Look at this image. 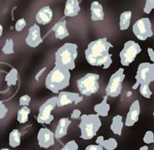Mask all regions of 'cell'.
Here are the masks:
<instances>
[{"label": "cell", "instance_id": "8fae6325", "mask_svg": "<svg viewBox=\"0 0 154 150\" xmlns=\"http://www.w3.org/2000/svg\"><path fill=\"white\" fill-rule=\"evenodd\" d=\"M83 100L82 96H80L77 93H72V92H65L62 91L57 95V106L63 107V106L70 105V104H78Z\"/></svg>", "mask_w": 154, "mask_h": 150}, {"label": "cell", "instance_id": "30bf717a", "mask_svg": "<svg viewBox=\"0 0 154 150\" xmlns=\"http://www.w3.org/2000/svg\"><path fill=\"white\" fill-rule=\"evenodd\" d=\"M133 32L134 35L140 40H146L152 36L153 32L152 29V23L149 18L144 17L139 19L137 22L133 25Z\"/></svg>", "mask_w": 154, "mask_h": 150}, {"label": "cell", "instance_id": "e0dca14e", "mask_svg": "<svg viewBox=\"0 0 154 150\" xmlns=\"http://www.w3.org/2000/svg\"><path fill=\"white\" fill-rule=\"evenodd\" d=\"M71 123V121L69 120V118H67V117H63L61 118L58 122V124L57 126L55 131V136L56 138L57 139H60L62 137L65 136L68 132V129Z\"/></svg>", "mask_w": 154, "mask_h": 150}, {"label": "cell", "instance_id": "2e32d148", "mask_svg": "<svg viewBox=\"0 0 154 150\" xmlns=\"http://www.w3.org/2000/svg\"><path fill=\"white\" fill-rule=\"evenodd\" d=\"M81 11L79 0H67L64 7V15L66 17H76Z\"/></svg>", "mask_w": 154, "mask_h": 150}, {"label": "cell", "instance_id": "7402d4cb", "mask_svg": "<svg viewBox=\"0 0 154 150\" xmlns=\"http://www.w3.org/2000/svg\"><path fill=\"white\" fill-rule=\"evenodd\" d=\"M123 122H122V117L121 115H116L112 118V123L110 124V130L112 132L117 136H121L123 128Z\"/></svg>", "mask_w": 154, "mask_h": 150}, {"label": "cell", "instance_id": "d6a6232c", "mask_svg": "<svg viewBox=\"0 0 154 150\" xmlns=\"http://www.w3.org/2000/svg\"><path fill=\"white\" fill-rule=\"evenodd\" d=\"M30 101H31V97L29 95H22V96H21V98L19 99V104H20L21 106H28Z\"/></svg>", "mask_w": 154, "mask_h": 150}, {"label": "cell", "instance_id": "8992f818", "mask_svg": "<svg viewBox=\"0 0 154 150\" xmlns=\"http://www.w3.org/2000/svg\"><path fill=\"white\" fill-rule=\"evenodd\" d=\"M154 82V64L142 63L138 67L135 76V84L133 89H136L141 84H150Z\"/></svg>", "mask_w": 154, "mask_h": 150}, {"label": "cell", "instance_id": "60d3db41", "mask_svg": "<svg viewBox=\"0 0 154 150\" xmlns=\"http://www.w3.org/2000/svg\"><path fill=\"white\" fill-rule=\"evenodd\" d=\"M153 117H154V111H153Z\"/></svg>", "mask_w": 154, "mask_h": 150}, {"label": "cell", "instance_id": "e575fe53", "mask_svg": "<svg viewBox=\"0 0 154 150\" xmlns=\"http://www.w3.org/2000/svg\"><path fill=\"white\" fill-rule=\"evenodd\" d=\"M104 148L99 144H94V145H89L86 148V150H103Z\"/></svg>", "mask_w": 154, "mask_h": 150}, {"label": "cell", "instance_id": "d590c367", "mask_svg": "<svg viewBox=\"0 0 154 150\" xmlns=\"http://www.w3.org/2000/svg\"><path fill=\"white\" fill-rule=\"evenodd\" d=\"M81 115H82L81 111L78 110V109H75V110H74L73 112L71 113V117L72 118H74V119H77V118H79V117H81Z\"/></svg>", "mask_w": 154, "mask_h": 150}, {"label": "cell", "instance_id": "4fadbf2b", "mask_svg": "<svg viewBox=\"0 0 154 150\" xmlns=\"http://www.w3.org/2000/svg\"><path fill=\"white\" fill-rule=\"evenodd\" d=\"M25 41L28 46L35 48L38 45L41 44L43 39L41 37V33H40V28L37 24H33L31 26L29 30H28V36L26 37Z\"/></svg>", "mask_w": 154, "mask_h": 150}, {"label": "cell", "instance_id": "44dd1931", "mask_svg": "<svg viewBox=\"0 0 154 150\" xmlns=\"http://www.w3.org/2000/svg\"><path fill=\"white\" fill-rule=\"evenodd\" d=\"M96 143L99 144L104 148L105 150H114L117 148V141L115 138H109L105 140L103 136H99L96 139Z\"/></svg>", "mask_w": 154, "mask_h": 150}, {"label": "cell", "instance_id": "836d02e7", "mask_svg": "<svg viewBox=\"0 0 154 150\" xmlns=\"http://www.w3.org/2000/svg\"><path fill=\"white\" fill-rule=\"evenodd\" d=\"M7 112H8V108H7L5 106V105L1 101V103H0V118L3 119V118L6 116Z\"/></svg>", "mask_w": 154, "mask_h": 150}, {"label": "cell", "instance_id": "9a60e30c", "mask_svg": "<svg viewBox=\"0 0 154 150\" xmlns=\"http://www.w3.org/2000/svg\"><path fill=\"white\" fill-rule=\"evenodd\" d=\"M53 17V11L49 6L42 7L36 14V22L40 25H46L51 22Z\"/></svg>", "mask_w": 154, "mask_h": 150}, {"label": "cell", "instance_id": "3957f363", "mask_svg": "<svg viewBox=\"0 0 154 150\" xmlns=\"http://www.w3.org/2000/svg\"><path fill=\"white\" fill-rule=\"evenodd\" d=\"M77 56V45L74 43H65L56 52L55 65L72 70L75 68Z\"/></svg>", "mask_w": 154, "mask_h": 150}, {"label": "cell", "instance_id": "74e56055", "mask_svg": "<svg viewBox=\"0 0 154 150\" xmlns=\"http://www.w3.org/2000/svg\"><path fill=\"white\" fill-rule=\"evenodd\" d=\"M45 69H46V68H43V69H42V70H40V71H39V72H38V74H37V76H36V77H35V79H36V80H37V81H38V77H40V75H41V74H42V73L44 72V71H45Z\"/></svg>", "mask_w": 154, "mask_h": 150}, {"label": "cell", "instance_id": "ffe728a7", "mask_svg": "<svg viewBox=\"0 0 154 150\" xmlns=\"http://www.w3.org/2000/svg\"><path fill=\"white\" fill-rule=\"evenodd\" d=\"M110 110V104L108 103V95L105 96L103 100L94 106V111L95 112L101 116V117H106Z\"/></svg>", "mask_w": 154, "mask_h": 150}, {"label": "cell", "instance_id": "cb8c5ba5", "mask_svg": "<svg viewBox=\"0 0 154 150\" xmlns=\"http://www.w3.org/2000/svg\"><path fill=\"white\" fill-rule=\"evenodd\" d=\"M21 132L18 130H13L10 133L9 144L11 148H17L21 144Z\"/></svg>", "mask_w": 154, "mask_h": 150}, {"label": "cell", "instance_id": "4316f807", "mask_svg": "<svg viewBox=\"0 0 154 150\" xmlns=\"http://www.w3.org/2000/svg\"><path fill=\"white\" fill-rule=\"evenodd\" d=\"M2 52L6 54V55H10L14 53V41L12 39H8L6 40L5 44L4 45Z\"/></svg>", "mask_w": 154, "mask_h": 150}, {"label": "cell", "instance_id": "f546056e", "mask_svg": "<svg viewBox=\"0 0 154 150\" xmlns=\"http://www.w3.org/2000/svg\"><path fill=\"white\" fill-rule=\"evenodd\" d=\"M78 149V144L75 141H69L66 144L64 145L62 150H77Z\"/></svg>", "mask_w": 154, "mask_h": 150}, {"label": "cell", "instance_id": "8d00e7d4", "mask_svg": "<svg viewBox=\"0 0 154 150\" xmlns=\"http://www.w3.org/2000/svg\"><path fill=\"white\" fill-rule=\"evenodd\" d=\"M147 53H148L149 56V58H150V60L154 64V51L152 48H147Z\"/></svg>", "mask_w": 154, "mask_h": 150}, {"label": "cell", "instance_id": "4dcf8cb0", "mask_svg": "<svg viewBox=\"0 0 154 150\" xmlns=\"http://www.w3.org/2000/svg\"><path fill=\"white\" fill-rule=\"evenodd\" d=\"M154 9V0H146L144 7V12L146 14H150Z\"/></svg>", "mask_w": 154, "mask_h": 150}, {"label": "cell", "instance_id": "ba28073f", "mask_svg": "<svg viewBox=\"0 0 154 150\" xmlns=\"http://www.w3.org/2000/svg\"><path fill=\"white\" fill-rule=\"evenodd\" d=\"M125 78L124 70L119 69L116 71L110 78L108 85L105 89L106 95L110 97H117L122 93V82Z\"/></svg>", "mask_w": 154, "mask_h": 150}, {"label": "cell", "instance_id": "f35d334b", "mask_svg": "<svg viewBox=\"0 0 154 150\" xmlns=\"http://www.w3.org/2000/svg\"><path fill=\"white\" fill-rule=\"evenodd\" d=\"M140 150H148L149 148L147 147V146H143V147L140 148Z\"/></svg>", "mask_w": 154, "mask_h": 150}, {"label": "cell", "instance_id": "d6986e66", "mask_svg": "<svg viewBox=\"0 0 154 150\" xmlns=\"http://www.w3.org/2000/svg\"><path fill=\"white\" fill-rule=\"evenodd\" d=\"M91 18L93 21H103L105 18L103 6L99 2L94 1L91 5Z\"/></svg>", "mask_w": 154, "mask_h": 150}, {"label": "cell", "instance_id": "ab89813d", "mask_svg": "<svg viewBox=\"0 0 154 150\" xmlns=\"http://www.w3.org/2000/svg\"><path fill=\"white\" fill-rule=\"evenodd\" d=\"M3 34V26L1 25L0 26V35H2Z\"/></svg>", "mask_w": 154, "mask_h": 150}, {"label": "cell", "instance_id": "484cf974", "mask_svg": "<svg viewBox=\"0 0 154 150\" xmlns=\"http://www.w3.org/2000/svg\"><path fill=\"white\" fill-rule=\"evenodd\" d=\"M30 113V109L28 106H22V108L17 112V121L20 123H25L28 121V115Z\"/></svg>", "mask_w": 154, "mask_h": 150}, {"label": "cell", "instance_id": "f1b7e54d", "mask_svg": "<svg viewBox=\"0 0 154 150\" xmlns=\"http://www.w3.org/2000/svg\"><path fill=\"white\" fill-rule=\"evenodd\" d=\"M143 142L146 144H151L154 142V133L151 130H147L143 137Z\"/></svg>", "mask_w": 154, "mask_h": 150}, {"label": "cell", "instance_id": "7a4b0ae2", "mask_svg": "<svg viewBox=\"0 0 154 150\" xmlns=\"http://www.w3.org/2000/svg\"><path fill=\"white\" fill-rule=\"evenodd\" d=\"M70 70L60 66L55 67L51 70L45 77V87L51 92L57 94L61 90L69 86Z\"/></svg>", "mask_w": 154, "mask_h": 150}, {"label": "cell", "instance_id": "5b68a950", "mask_svg": "<svg viewBox=\"0 0 154 150\" xmlns=\"http://www.w3.org/2000/svg\"><path fill=\"white\" fill-rule=\"evenodd\" d=\"M99 76L94 73H88L77 81V88L80 93L83 95H89L96 94L99 89Z\"/></svg>", "mask_w": 154, "mask_h": 150}, {"label": "cell", "instance_id": "6da1fadb", "mask_svg": "<svg viewBox=\"0 0 154 150\" xmlns=\"http://www.w3.org/2000/svg\"><path fill=\"white\" fill-rule=\"evenodd\" d=\"M112 47L113 45L105 37L92 41L85 51L86 59L93 66H103L104 69H108L112 64L110 53Z\"/></svg>", "mask_w": 154, "mask_h": 150}, {"label": "cell", "instance_id": "5bb4252c", "mask_svg": "<svg viewBox=\"0 0 154 150\" xmlns=\"http://www.w3.org/2000/svg\"><path fill=\"white\" fill-rule=\"evenodd\" d=\"M140 113V106L139 100H134L131 104L128 112L127 114L126 120H125V125L128 127H131L135 123L139 120Z\"/></svg>", "mask_w": 154, "mask_h": 150}, {"label": "cell", "instance_id": "d4e9b609", "mask_svg": "<svg viewBox=\"0 0 154 150\" xmlns=\"http://www.w3.org/2000/svg\"><path fill=\"white\" fill-rule=\"evenodd\" d=\"M5 81L8 87L17 85V81H18V70L17 69H15V68L11 69L10 72L5 76Z\"/></svg>", "mask_w": 154, "mask_h": 150}, {"label": "cell", "instance_id": "603a6c76", "mask_svg": "<svg viewBox=\"0 0 154 150\" xmlns=\"http://www.w3.org/2000/svg\"><path fill=\"white\" fill-rule=\"evenodd\" d=\"M131 17H132V12L130 11H124L120 15V21H119L120 30H127L129 28Z\"/></svg>", "mask_w": 154, "mask_h": 150}, {"label": "cell", "instance_id": "ac0fdd59", "mask_svg": "<svg viewBox=\"0 0 154 150\" xmlns=\"http://www.w3.org/2000/svg\"><path fill=\"white\" fill-rule=\"evenodd\" d=\"M52 31L55 33V37L57 39H63L69 36V31L67 28L66 21L63 20L54 25Z\"/></svg>", "mask_w": 154, "mask_h": 150}, {"label": "cell", "instance_id": "9c48e42d", "mask_svg": "<svg viewBox=\"0 0 154 150\" xmlns=\"http://www.w3.org/2000/svg\"><path fill=\"white\" fill-rule=\"evenodd\" d=\"M57 103V96L50 98L45 102L43 105L39 107L38 115L37 117V121L39 123L43 124H50L53 121L54 116L51 114V111L54 110Z\"/></svg>", "mask_w": 154, "mask_h": 150}, {"label": "cell", "instance_id": "52a82bcc", "mask_svg": "<svg viewBox=\"0 0 154 150\" xmlns=\"http://www.w3.org/2000/svg\"><path fill=\"white\" fill-rule=\"evenodd\" d=\"M141 52L140 45L134 40H128L124 43L123 49L120 52V60L123 66H128L134 61L135 58Z\"/></svg>", "mask_w": 154, "mask_h": 150}, {"label": "cell", "instance_id": "1f68e13d", "mask_svg": "<svg viewBox=\"0 0 154 150\" xmlns=\"http://www.w3.org/2000/svg\"><path fill=\"white\" fill-rule=\"evenodd\" d=\"M26 26H27L26 20L24 18H21V19H19L17 22L16 25H15V28H16V30H17V32H21Z\"/></svg>", "mask_w": 154, "mask_h": 150}, {"label": "cell", "instance_id": "83f0119b", "mask_svg": "<svg viewBox=\"0 0 154 150\" xmlns=\"http://www.w3.org/2000/svg\"><path fill=\"white\" fill-rule=\"evenodd\" d=\"M140 95L144 96L145 98H151V96L152 95V90L150 89V87H149V84H141L140 85Z\"/></svg>", "mask_w": 154, "mask_h": 150}, {"label": "cell", "instance_id": "7c38bea8", "mask_svg": "<svg viewBox=\"0 0 154 150\" xmlns=\"http://www.w3.org/2000/svg\"><path fill=\"white\" fill-rule=\"evenodd\" d=\"M37 138L39 147L43 148H49L50 147L55 144V133H53L49 129H39Z\"/></svg>", "mask_w": 154, "mask_h": 150}, {"label": "cell", "instance_id": "277c9868", "mask_svg": "<svg viewBox=\"0 0 154 150\" xmlns=\"http://www.w3.org/2000/svg\"><path fill=\"white\" fill-rule=\"evenodd\" d=\"M102 125L98 114H83L81 116L79 128L81 130V138L91 140L96 136Z\"/></svg>", "mask_w": 154, "mask_h": 150}]
</instances>
